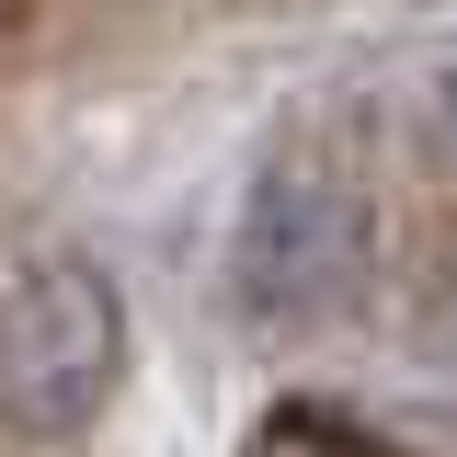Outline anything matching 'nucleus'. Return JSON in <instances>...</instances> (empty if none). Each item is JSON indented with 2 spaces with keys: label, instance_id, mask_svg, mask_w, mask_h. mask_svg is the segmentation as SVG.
<instances>
[{
  "label": "nucleus",
  "instance_id": "1",
  "mask_svg": "<svg viewBox=\"0 0 457 457\" xmlns=\"http://www.w3.org/2000/svg\"><path fill=\"white\" fill-rule=\"evenodd\" d=\"M126 378V297L92 252H23L0 263V423L69 446L104 423Z\"/></svg>",
  "mask_w": 457,
  "mask_h": 457
},
{
  "label": "nucleus",
  "instance_id": "4",
  "mask_svg": "<svg viewBox=\"0 0 457 457\" xmlns=\"http://www.w3.org/2000/svg\"><path fill=\"white\" fill-rule=\"evenodd\" d=\"M435 149H446V171H457V69H446V92H435Z\"/></svg>",
  "mask_w": 457,
  "mask_h": 457
},
{
  "label": "nucleus",
  "instance_id": "3",
  "mask_svg": "<svg viewBox=\"0 0 457 457\" xmlns=\"http://www.w3.org/2000/svg\"><path fill=\"white\" fill-rule=\"evenodd\" d=\"M252 457H389V446H378V435H354L343 411H263Z\"/></svg>",
  "mask_w": 457,
  "mask_h": 457
},
{
  "label": "nucleus",
  "instance_id": "5",
  "mask_svg": "<svg viewBox=\"0 0 457 457\" xmlns=\"http://www.w3.org/2000/svg\"><path fill=\"white\" fill-rule=\"evenodd\" d=\"M435 343H446V366H457V275L435 286Z\"/></svg>",
  "mask_w": 457,
  "mask_h": 457
},
{
  "label": "nucleus",
  "instance_id": "2",
  "mask_svg": "<svg viewBox=\"0 0 457 457\" xmlns=\"http://www.w3.org/2000/svg\"><path fill=\"white\" fill-rule=\"evenodd\" d=\"M378 275V228H366V195L320 161H275L240 218H228V309L252 332H320L343 320Z\"/></svg>",
  "mask_w": 457,
  "mask_h": 457
}]
</instances>
